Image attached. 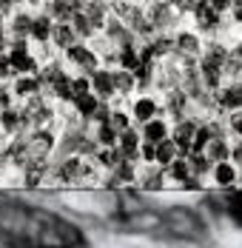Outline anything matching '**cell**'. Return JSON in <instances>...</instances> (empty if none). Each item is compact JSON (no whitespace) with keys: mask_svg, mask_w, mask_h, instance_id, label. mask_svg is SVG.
<instances>
[{"mask_svg":"<svg viewBox=\"0 0 242 248\" xmlns=\"http://www.w3.org/2000/svg\"><path fill=\"white\" fill-rule=\"evenodd\" d=\"M12 12H15V6H12V0H0V15H6V17H9Z\"/></svg>","mask_w":242,"mask_h":248,"instance_id":"obj_19","label":"cell"},{"mask_svg":"<svg viewBox=\"0 0 242 248\" xmlns=\"http://www.w3.org/2000/svg\"><path fill=\"white\" fill-rule=\"evenodd\" d=\"M191 17H194L197 31H205V34L219 31V23H222V15H217L208 3H197V6L191 9Z\"/></svg>","mask_w":242,"mask_h":248,"instance_id":"obj_4","label":"cell"},{"mask_svg":"<svg viewBox=\"0 0 242 248\" xmlns=\"http://www.w3.org/2000/svg\"><path fill=\"white\" fill-rule=\"evenodd\" d=\"M174 51H180V54H185V57H197V54L202 51V43H199L197 31H180V34L174 37Z\"/></svg>","mask_w":242,"mask_h":248,"instance_id":"obj_11","label":"cell"},{"mask_svg":"<svg viewBox=\"0 0 242 248\" xmlns=\"http://www.w3.org/2000/svg\"><path fill=\"white\" fill-rule=\"evenodd\" d=\"M228 15H231V20H234V23L242 26V0H234V6H231V12H228Z\"/></svg>","mask_w":242,"mask_h":248,"instance_id":"obj_17","label":"cell"},{"mask_svg":"<svg viewBox=\"0 0 242 248\" xmlns=\"http://www.w3.org/2000/svg\"><path fill=\"white\" fill-rule=\"evenodd\" d=\"M12 6H15V9H23V6H26V0H12Z\"/></svg>","mask_w":242,"mask_h":248,"instance_id":"obj_20","label":"cell"},{"mask_svg":"<svg viewBox=\"0 0 242 248\" xmlns=\"http://www.w3.org/2000/svg\"><path fill=\"white\" fill-rule=\"evenodd\" d=\"M128 114H131V120L134 123L145 125L148 120H154V117H160V103L151 97V94H143V97H134L131 103V108H128Z\"/></svg>","mask_w":242,"mask_h":248,"instance_id":"obj_6","label":"cell"},{"mask_svg":"<svg viewBox=\"0 0 242 248\" xmlns=\"http://www.w3.org/2000/svg\"><path fill=\"white\" fill-rule=\"evenodd\" d=\"M208 6L217 12V15H225V12H231V6H234V0H208Z\"/></svg>","mask_w":242,"mask_h":248,"instance_id":"obj_15","label":"cell"},{"mask_svg":"<svg viewBox=\"0 0 242 248\" xmlns=\"http://www.w3.org/2000/svg\"><path fill=\"white\" fill-rule=\"evenodd\" d=\"M51 29H54V20H51L48 15H43V12H34L31 31H29V43H31V46H48Z\"/></svg>","mask_w":242,"mask_h":248,"instance_id":"obj_7","label":"cell"},{"mask_svg":"<svg viewBox=\"0 0 242 248\" xmlns=\"http://www.w3.org/2000/svg\"><path fill=\"white\" fill-rule=\"evenodd\" d=\"M31 20H34V12L31 9H15L9 17H6V34L15 37V40H29V31H31Z\"/></svg>","mask_w":242,"mask_h":248,"instance_id":"obj_2","label":"cell"},{"mask_svg":"<svg viewBox=\"0 0 242 248\" xmlns=\"http://www.w3.org/2000/svg\"><path fill=\"white\" fill-rule=\"evenodd\" d=\"M46 3L48 0H26V9H31V12H43Z\"/></svg>","mask_w":242,"mask_h":248,"instance_id":"obj_18","label":"cell"},{"mask_svg":"<svg viewBox=\"0 0 242 248\" xmlns=\"http://www.w3.org/2000/svg\"><path fill=\"white\" fill-rule=\"evenodd\" d=\"M211 171H214V180H217L222 188L234 186V183H237V177H240V174H237V166H234V163H228V160L214 163V169H211Z\"/></svg>","mask_w":242,"mask_h":248,"instance_id":"obj_12","label":"cell"},{"mask_svg":"<svg viewBox=\"0 0 242 248\" xmlns=\"http://www.w3.org/2000/svg\"><path fill=\"white\" fill-rule=\"evenodd\" d=\"M9 92L15 94V100H17V103H26V100L43 94V86H40L37 75H17L12 83H9Z\"/></svg>","mask_w":242,"mask_h":248,"instance_id":"obj_3","label":"cell"},{"mask_svg":"<svg viewBox=\"0 0 242 248\" xmlns=\"http://www.w3.org/2000/svg\"><path fill=\"white\" fill-rule=\"evenodd\" d=\"M194 3H208V0H194Z\"/></svg>","mask_w":242,"mask_h":248,"instance_id":"obj_21","label":"cell"},{"mask_svg":"<svg viewBox=\"0 0 242 248\" xmlns=\"http://www.w3.org/2000/svg\"><path fill=\"white\" fill-rule=\"evenodd\" d=\"M91 94H94L100 103H106V100H114V97H117V92H114V75H111V69L100 66L94 75H91Z\"/></svg>","mask_w":242,"mask_h":248,"instance_id":"obj_5","label":"cell"},{"mask_svg":"<svg viewBox=\"0 0 242 248\" xmlns=\"http://www.w3.org/2000/svg\"><path fill=\"white\" fill-rule=\"evenodd\" d=\"M214 94H217V103L222 108H228V111H240L242 108V83H228Z\"/></svg>","mask_w":242,"mask_h":248,"instance_id":"obj_9","label":"cell"},{"mask_svg":"<svg viewBox=\"0 0 242 248\" xmlns=\"http://www.w3.org/2000/svg\"><path fill=\"white\" fill-rule=\"evenodd\" d=\"M228 125H231V131H234L237 137H242V108H240V111H234V114H231V120H228Z\"/></svg>","mask_w":242,"mask_h":248,"instance_id":"obj_16","label":"cell"},{"mask_svg":"<svg viewBox=\"0 0 242 248\" xmlns=\"http://www.w3.org/2000/svg\"><path fill=\"white\" fill-rule=\"evenodd\" d=\"M168 134H171V128L168 123L163 120V117H154V120H148V123L143 125V131H140V137H143L145 143H163V140H168Z\"/></svg>","mask_w":242,"mask_h":248,"instance_id":"obj_10","label":"cell"},{"mask_svg":"<svg viewBox=\"0 0 242 248\" xmlns=\"http://www.w3.org/2000/svg\"><path fill=\"white\" fill-rule=\"evenodd\" d=\"M12 80H15V72H12L6 54H0V86H6V83H12Z\"/></svg>","mask_w":242,"mask_h":248,"instance_id":"obj_14","label":"cell"},{"mask_svg":"<svg viewBox=\"0 0 242 248\" xmlns=\"http://www.w3.org/2000/svg\"><path fill=\"white\" fill-rule=\"evenodd\" d=\"M60 57H63V66H72V69H77L80 75L91 77L103 66V60H100V54H97L94 46H89V43H74V46H69V49L60 51Z\"/></svg>","mask_w":242,"mask_h":248,"instance_id":"obj_1","label":"cell"},{"mask_svg":"<svg viewBox=\"0 0 242 248\" xmlns=\"http://www.w3.org/2000/svg\"><path fill=\"white\" fill-rule=\"evenodd\" d=\"M225 214L231 217V223H237L242 228V191H231V194H225Z\"/></svg>","mask_w":242,"mask_h":248,"instance_id":"obj_13","label":"cell"},{"mask_svg":"<svg viewBox=\"0 0 242 248\" xmlns=\"http://www.w3.org/2000/svg\"><path fill=\"white\" fill-rule=\"evenodd\" d=\"M74 43H77V34H74L72 23H54L48 46H51V49H54L57 54H60L63 49H69V46H74Z\"/></svg>","mask_w":242,"mask_h":248,"instance_id":"obj_8","label":"cell"}]
</instances>
